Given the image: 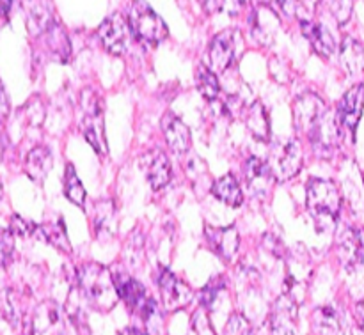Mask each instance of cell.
Segmentation results:
<instances>
[{"mask_svg": "<svg viewBox=\"0 0 364 335\" xmlns=\"http://www.w3.org/2000/svg\"><path fill=\"white\" fill-rule=\"evenodd\" d=\"M77 282L84 297L87 298V304L98 311H110L119 300L114 273L103 265H82L77 272Z\"/></svg>", "mask_w": 364, "mask_h": 335, "instance_id": "cell-1", "label": "cell"}, {"mask_svg": "<svg viewBox=\"0 0 364 335\" xmlns=\"http://www.w3.org/2000/svg\"><path fill=\"white\" fill-rule=\"evenodd\" d=\"M306 204L315 220L316 229L331 231L338 222L341 212V195L336 185L329 180H309L306 187Z\"/></svg>", "mask_w": 364, "mask_h": 335, "instance_id": "cell-2", "label": "cell"}, {"mask_svg": "<svg viewBox=\"0 0 364 335\" xmlns=\"http://www.w3.org/2000/svg\"><path fill=\"white\" fill-rule=\"evenodd\" d=\"M78 128L98 155H107L103 101L95 89H84L78 99Z\"/></svg>", "mask_w": 364, "mask_h": 335, "instance_id": "cell-3", "label": "cell"}, {"mask_svg": "<svg viewBox=\"0 0 364 335\" xmlns=\"http://www.w3.org/2000/svg\"><path fill=\"white\" fill-rule=\"evenodd\" d=\"M128 23H130L132 34L139 41H144L148 45H159L169 35L166 21L144 0H135L132 4L128 11Z\"/></svg>", "mask_w": 364, "mask_h": 335, "instance_id": "cell-4", "label": "cell"}, {"mask_svg": "<svg viewBox=\"0 0 364 335\" xmlns=\"http://www.w3.org/2000/svg\"><path fill=\"white\" fill-rule=\"evenodd\" d=\"M114 282H116L117 295L121 300L132 309L137 316H141L146 323L151 322L155 316H159V309H156V302L153 300L144 290L139 280L130 277L128 273L117 272L114 273Z\"/></svg>", "mask_w": 364, "mask_h": 335, "instance_id": "cell-5", "label": "cell"}, {"mask_svg": "<svg viewBox=\"0 0 364 335\" xmlns=\"http://www.w3.org/2000/svg\"><path fill=\"white\" fill-rule=\"evenodd\" d=\"M302 148L295 141L279 142L272 148L269 165L277 181H288L297 176L302 169Z\"/></svg>", "mask_w": 364, "mask_h": 335, "instance_id": "cell-6", "label": "cell"}, {"mask_svg": "<svg viewBox=\"0 0 364 335\" xmlns=\"http://www.w3.org/2000/svg\"><path fill=\"white\" fill-rule=\"evenodd\" d=\"M341 137H343V124H341L338 110L336 112H334V110H327L308 135L313 148H315L316 153H320V155L334 151V149L340 145Z\"/></svg>", "mask_w": 364, "mask_h": 335, "instance_id": "cell-7", "label": "cell"}, {"mask_svg": "<svg viewBox=\"0 0 364 335\" xmlns=\"http://www.w3.org/2000/svg\"><path fill=\"white\" fill-rule=\"evenodd\" d=\"M132 28L128 23V18H124L121 13L110 14L109 18L102 21L98 28V38L102 41L103 48L112 55H121L128 48L130 41Z\"/></svg>", "mask_w": 364, "mask_h": 335, "instance_id": "cell-8", "label": "cell"}, {"mask_svg": "<svg viewBox=\"0 0 364 335\" xmlns=\"http://www.w3.org/2000/svg\"><path fill=\"white\" fill-rule=\"evenodd\" d=\"M299 304L291 295H283L274 302L269 314L270 335H297Z\"/></svg>", "mask_w": 364, "mask_h": 335, "instance_id": "cell-9", "label": "cell"}, {"mask_svg": "<svg viewBox=\"0 0 364 335\" xmlns=\"http://www.w3.org/2000/svg\"><path fill=\"white\" fill-rule=\"evenodd\" d=\"M159 287L160 295H162L164 307L167 311H180V309L187 307L188 304L194 298V293L188 287V284H185L183 280L178 279L174 273H171L169 270L162 268L159 273Z\"/></svg>", "mask_w": 364, "mask_h": 335, "instance_id": "cell-10", "label": "cell"}, {"mask_svg": "<svg viewBox=\"0 0 364 335\" xmlns=\"http://www.w3.org/2000/svg\"><path fill=\"white\" fill-rule=\"evenodd\" d=\"M327 105L320 96L308 92V94H302L295 99L294 103V126L295 130L304 133L306 137L309 135V131L315 128V124L318 123L320 117L327 112Z\"/></svg>", "mask_w": 364, "mask_h": 335, "instance_id": "cell-11", "label": "cell"}, {"mask_svg": "<svg viewBox=\"0 0 364 335\" xmlns=\"http://www.w3.org/2000/svg\"><path fill=\"white\" fill-rule=\"evenodd\" d=\"M141 169L146 174V180H148L151 190L159 192L164 187H167L173 177V169H171V162L167 158L166 153L159 151H148L141 158Z\"/></svg>", "mask_w": 364, "mask_h": 335, "instance_id": "cell-12", "label": "cell"}, {"mask_svg": "<svg viewBox=\"0 0 364 335\" xmlns=\"http://www.w3.org/2000/svg\"><path fill=\"white\" fill-rule=\"evenodd\" d=\"M66 322L55 302L46 300L36 307L32 314V335H64Z\"/></svg>", "mask_w": 364, "mask_h": 335, "instance_id": "cell-13", "label": "cell"}, {"mask_svg": "<svg viewBox=\"0 0 364 335\" xmlns=\"http://www.w3.org/2000/svg\"><path fill=\"white\" fill-rule=\"evenodd\" d=\"M235 31H223L212 39L208 48L210 70L213 73H220L230 67L235 59V46H237V38Z\"/></svg>", "mask_w": 364, "mask_h": 335, "instance_id": "cell-14", "label": "cell"}, {"mask_svg": "<svg viewBox=\"0 0 364 335\" xmlns=\"http://www.w3.org/2000/svg\"><path fill=\"white\" fill-rule=\"evenodd\" d=\"M206 240H208L210 247L215 251L217 256L224 259V261L231 263L238 254L240 248V236L238 231L233 226L230 227H210L206 226L205 229Z\"/></svg>", "mask_w": 364, "mask_h": 335, "instance_id": "cell-15", "label": "cell"}, {"mask_svg": "<svg viewBox=\"0 0 364 335\" xmlns=\"http://www.w3.org/2000/svg\"><path fill=\"white\" fill-rule=\"evenodd\" d=\"M245 180H247V187L252 195L265 199L272 192L276 176H274L269 162H263L259 158H251L247 165H245Z\"/></svg>", "mask_w": 364, "mask_h": 335, "instance_id": "cell-16", "label": "cell"}, {"mask_svg": "<svg viewBox=\"0 0 364 335\" xmlns=\"http://www.w3.org/2000/svg\"><path fill=\"white\" fill-rule=\"evenodd\" d=\"M25 23L32 35L45 34L55 21L52 4L48 0H23Z\"/></svg>", "mask_w": 364, "mask_h": 335, "instance_id": "cell-17", "label": "cell"}, {"mask_svg": "<svg viewBox=\"0 0 364 335\" xmlns=\"http://www.w3.org/2000/svg\"><path fill=\"white\" fill-rule=\"evenodd\" d=\"M338 254L347 268L364 265V229H347L338 240Z\"/></svg>", "mask_w": 364, "mask_h": 335, "instance_id": "cell-18", "label": "cell"}, {"mask_svg": "<svg viewBox=\"0 0 364 335\" xmlns=\"http://www.w3.org/2000/svg\"><path fill=\"white\" fill-rule=\"evenodd\" d=\"M160 124H162L164 137H166V142L171 151L176 153V155H183V153H187L191 149V130H188V126L180 117L169 112L162 117V123Z\"/></svg>", "mask_w": 364, "mask_h": 335, "instance_id": "cell-19", "label": "cell"}, {"mask_svg": "<svg viewBox=\"0 0 364 335\" xmlns=\"http://www.w3.org/2000/svg\"><path fill=\"white\" fill-rule=\"evenodd\" d=\"M364 109V85H354L352 89H348L345 92V96L341 98L340 105H338V114H340L341 124L345 128L355 133V128H358L359 119L363 116Z\"/></svg>", "mask_w": 364, "mask_h": 335, "instance_id": "cell-20", "label": "cell"}, {"mask_svg": "<svg viewBox=\"0 0 364 335\" xmlns=\"http://www.w3.org/2000/svg\"><path fill=\"white\" fill-rule=\"evenodd\" d=\"M301 31L318 55L329 59L336 52V39L322 23H316V21L311 20H301Z\"/></svg>", "mask_w": 364, "mask_h": 335, "instance_id": "cell-21", "label": "cell"}, {"mask_svg": "<svg viewBox=\"0 0 364 335\" xmlns=\"http://www.w3.org/2000/svg\"><path fill=\"white\" fill-rule=\"evenodd\" d=\"M313 326L318 335H347L343 318L331 305H322L313 312Z\"/></svg>", "mask_w": 364, "mask_h": 335, "instance_id": "cell-22", "label": "cell"}, {"mask_svg": "<svg viewBox=\"0 0 364 335\" xmlns=\"http://www.w3.org/2000/svg\"><path fill=\"white\" fill-rule=\"evenodd\" d=\"M52 153L45 145H38V148L31 149L25 158V172L36 183H43L48 172L52 170Z\"/></svg>", "mask_w": 364, "mask_h": 335, "instance_id": "cell-23", "label": "cell"}, {"mask_svg": "<svg viewBox=\"0 0 364 335\" xmlns=\"http://www.w3.org/2000/svg\"><path fill=\"white\" fill-rule=\"evenodd\" d=\"M245 126H247L249 133L256 138V141H269L270 138V119L267 114L265 106L262 101H252L245 110Z\"/></svg>", "mask_w": 364, "mask_h": 335, "instance_id": "cell-24", "label": "cell"}, {"mask_svg": "<svg viewBox=\"0 0 364 335\" xmlns=\"http://www.w3.org/2000/svg\"><path fill=\"white\" fill-rule=\"evenodd\" d=\"M212 192L220 202L231 206V208H240L244 204V192H242L240 185L233 174H226L220 180H217L213 183Z\"/></svg>", "mask_w": 364, "mask_h": 335, "instance_id": "cell-25", "label": "cell"}, {"mask_svg": "<svg viewBox=\"0 0 364 335\" xmlns=\"http://www.w3.org/2000/svg\"><path fill=\"white\" fill-rule=\"evenodd\" d=\"M340 62L348 75H355L364 71V48L361 43L352 38H345L340 48Z\"/></svg>", "mask_w": 364, "mask_h": 335, "instance_id": "cell-26", "label": "cell"}, {"mask_svg": "<svg viewBox=\"0 0 364 335\" xmlns=\"http://www.w3.org/2000/svg\"><path fill=\"white\" fill-rule=\"evenodd\" d=\"M45 35L46 45H48L53 57H55L57 60H60V62H68L71 57V43L70 39H68L66 31H64L57 21H53L52 27L45 32Z\"/></svg>", "mask_w": 364, "mask_h": 335, "instance_id": "cell-27", "label": "cell"}, {"mask_svg": "<svg viewBox=\"0 0 364 335\" xmlns=\"http://www.w3.org/2000/svg\"><path fill=\"white\" fill-rule=\"evenodd\" d=\"M0 316H2L13 329L21 325L23 311H21L20 297H18L16 291L11 290V287L0 291Z\"/></svg>", "mask_w": 364, "mask_h": 335, "instance_id": "cell-28", "label": "cell"}, {"mask_svg": "<svg viewBox=\"0 0 364 335\" xmlns=\"http://www.w3.org/2000/svg\"><path fill=\"white\" fill-rule=\"evenodd\" d=\"M196 85H198L199 92H201L206 99H210V101L217 99V96H219L220 92L217 75L213 73L210 67L203 66V64H199L198 70H196Z\"/></svg>", "mask_w": 364, "mask_h": 335, "instance_id": "cell-29", "label": "cell"}, {"mask_svg": "<svg viewBox=\"0 0 364 335\" xmlns=\"http://www.w3.org/2000/svg\"><path fill=\"white\" fill-rule=\"evenodd\" d=\"M64 194H66V197L73 204L80 206V208L85 204V199H87L84 185L80 183V180L77 176V170H75V167L71 163H68L66 172H64Z\"/></svg>", "mask_w": 364, "mask_h": 335, "instance_id": "cell-30", "label": "cell"}, {"mask_svg": "<svg viewBox=\"0 0 364 335\" xmlns=\"http://www.w3.org/2000/svg\"><path fill=\"white\" fill-rule=\"evenodd\" d=\"M116 206L112 201H102L96 206L95 226L96 233H112V227H116Z\"/></svg>", "mask_w": 364, "mask_h": 335, "instance_id": "cell-31", "label": "cell"}, {"mask_svg": "<svg viewBox=\"0 0 364 335\" xmlns=\"http://www.w3.org/2000/svg\"><path fill=\"white\" fill-rule=\"evenodd\" d=\"M39 233L41 236L48 241L50 245H53L55 248L63 251L64 254H70L71 252V245L66 238V229H64L63 222L59 224H48V226H41L39 227Z\"/></svg>", "mask_w": 364, "mask_h": 335, "instance_id": "cell-32", "label": "cell"}, {"mask_svg": "<svg viewBox=\"0 0 364 335\" xmlns=\"http://www.w3.org/2000/svg\"><path fill=\"white\" fill-rule=\"evenodd\" d=\"M318 6L326 7V13L338 23H345L350 18L352 0H318Z\"/></svg>", "mask_w": 364, "mask_h": 335, "instance_id": "cell-33", "label": "cell"}, {"mask_svg": "<svg viewBox=\"0 0 364 335\" xmlns=\"http://www.w3.org/2000/svg\"><path fill=\"white\" fill-rule=\"evenodd\" d=\"M220 335H252L251 322L242 312H233L224 325Z\"/></svg>", "mask_w": 364, "mask_h": 335, "instance_id": "cell-34", "label": "cell"}, {"mask_svg": "<svg viewBox=\"0 0 364 335\" xmlns=\"http://www.w3.org/2000/svg\"><path fill=\"white\" fill-rule=\"evenodd\" d=\"M14 234L9 227H0V266H7L13 259Z\"/></svg>", "mask_w": 364, "mask_h": 335, "instance_id": "cell-35", "label": "cell"}, {"mask_svg": "<svg viewBox=\"0 0 364 335\" xmlns=\"http://www.w3.org/2000/svg\"><path fill=\"white\" fill-rule=\"evenodd\" d=\"M224 286H226V284H224L220 279L212 280V282H210L208 286L201 291V295H199V300H201V304L205 305V307H212V304L215 302V298L219 297L220 291L224 290Z\"/></svg>", "mask_w": 364, "mask_h": 335, "instance_id": "cell-36", "label": "cell"}, {"mask_svg": "<svg viewBox=\"0 0 364 335\" xmlns=\"http://www.w3.org/2000/svg\"><path fill=\"white\" fill-rule=\"evenodd\" d=\"M9 229L13 231L14 236H28V234L34 233V231L38 229V227H36L34 224H31V222H27V220H23V219H21V216L14 215L13 219H11Z\"/></svg>", "mask_w": 364, "mask_h": 335, "instance_id": "cell-37", "label": "cell"}, {"mask_svg": "<svg viewBox=\"0 0 364 335\" xmlns=\"http://www.w3.org/2000/svg\"><path fill=\"white\" fill-rule=\"evenodd\" d=\"M277 4H279V9L283 11L284 16L288 18H295L299 11L302 9L301 0H277Z\"/></svg>", "mask_w": 364, "mask_h": 335, "instance_id": "cell-38", "label": "cell"}, {"mask_svg": "<svg viewBox=\"0 0 364 335\" xmlns=\"http://www.w3.org/2000/svg\"><path fill=\"white\" fill-rule=\"evenodd\" d=\"M201 4L208 13H217V11L223 9L226 0H201Z\"/></svg>", "mask_w": 364, "mask_h": 335, "instance_id": "cell-39", "label": "cell"}, {"mask_svg": "<svg viewBox=\"0 0 364 335\" xmlns=\"http://www.w3.org/2000/svg\"><path fill=\"white\" fill-rule=\"evenodd\" d=\"M9 112V101H7L6 91H4V85L0 82V116H7Z\"/></svg>", "mask_w": 364, "mask_h": 335, "instance_id": "cell-40", "label": "cell"}, {"mask_svg": "<svg viewBox=\"0 0 364 335\" xmlns=\"http://www.w3.org/2000/svg\"><path fill=\"white\" fill-rule=\"evenodd\" d=\"M354 318H355V322H358L359 329L364 330V300L359 302V304L355 305V309H354Z\"/></svg>", "mask_w": 364, "mask_h": 335, "instance_id": "cell-41", "label": "cell"}, {"mask_svg": "<svg viewBox=\"0 0 364 335\" xmlns=\"http://www.w3.org/2000/svg\"><path fill=\"white\" fill-rule=\"evenodd\" d=\"M11 4H13V0H0V16H7L9 14Z\"/></svg>", "mask_w": 364, "mask_h": 335, "instance_id": "cell-42", "label": "cell"}, {"mask_svg": "<svg viewBox=\"0 0 364 335\" xmlns=\"http://www.w3.org/2000/svg\"><path fill=\"white\" fill-rule=\"evenodd\" d=\"M119 335H148V334L141 329H135V326H128V329L121 330Z\"/></svg>", "mask_w": 364, "mask_h": 335, "instance_id": "cell-43", "label": "cell"}, {"mask_svg": "<svg viewBox=\"0 0 364 335\" xmlns=\"http://www.w3.org/2000/svg\"><path fill=\"white\" fill-rule=\"evenodd\" d=\"M0 199H2V188H0Z\"/></svg>", "mask_w": 364, "mask_h": 335, "instance_id": "cell-44", "label": "cell"}, {"mask_svg": "<svg viewBox=\"0 0 364 335\" xmlns=\"http://www.w3.org/2000/svg\"><path fill=\"white\" fill-rule=\"evenodd\" d=\"M238 2H240V4H244V2H245V0H238Z\"/></svg>", "mask_w": 364, "mask_h": 335, "instance_id": "cell-45", "label": "cell"}, {"mask_svg": "<svg viewBox=\"0 0 364 335\" xmlns=\"http://www.w3.org/2000/svg\"><path fill=\"white\" fill-rule=\"evenodd\" d=\"M316 2H318V0H316Z\"/></svg>", "mask_w": 364, "mask_h": 335, "instance_id": "cell-46", "label": "cell"}]
</instances>
